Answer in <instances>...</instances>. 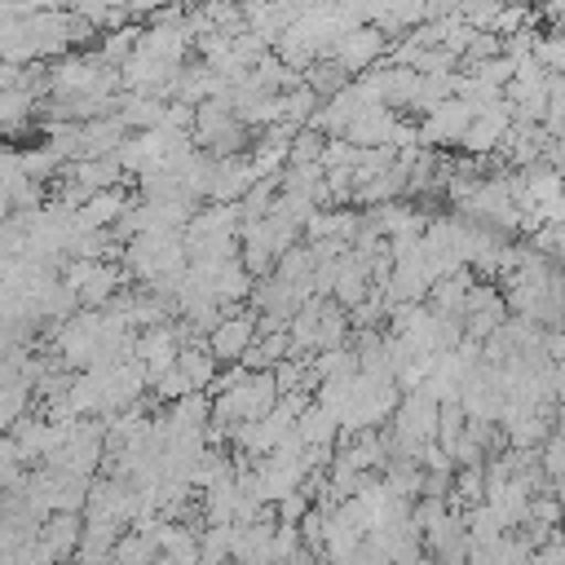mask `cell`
<instances>
[{
	"label": "cell",
	"mask_w": 565,
	"mask_h": 565,
	"mask_svg": "<svg viewBox=\"0 0 565 565\" xmlns=\"http://www.w3.org/2000/svg\"><path fill=\"white\" fill-rule=\"evenodd\" d=\"M177 371L194 384V393H199V388H207V384H216V358H212V349L185 344V349L177 353Z\"/></svg>",
	"instance_id": "cell-6"
},
{
	"label": "cell",
	"mask_w": 565,
	"mask_h": 565,
	"mask_svg": "<svg viewBox=\"0 0 565 565\" xmlns=\"http://www.w3.org/2000/svg\"><path fill=\"white\" fill-rule=\"evenodd\" d=\"M508 119H512V110L503 106V102H490V106H477V119H472V128L463 132V150H472V154H486L490 146H499L503 141V132H508Z\"/></svg>",
	"instance_id": "cell-3"
},
{
	"label": "cell",
	"mask_w": 565,
	"mask_h": 565,
	"mask_svg": "<svg viewBox=\"0 0 565 565\" xmlns=\"http://www.w3.org/2000/svg\"><path fill=\"white\" fill-rule=\"evenodd\" d=\"M335 428H340V419H335L327 406H318V402H309V406L300 411V419H296V437H300L305 450H313V446H331Z\"/></svg>",
	"instance_id": "cell-5"
},
{
	"label": "cell",
	"mask_w": 565,
	"mask_h": 565,
	"mask_svg": "<svg viewBox=\"0 0 565 565\" xmlns=\"http://www.w3.org/2000/svg\"><path fill=\"white\" fill-rule=\"evenodd\" d=\"M472 119H477V106L463 102V97H450V102H441L437 110L424 115V124H419V141H424V146L463 141V132L472 128Z\"/></svg>",
	"instance_id": "cell-1"
},
{
	"label": "cell",
	"mask_w": 565,
	"mask_h": 565,
	"mask_svg": "<svg viewBox=\"0 0 565 565\" xmlns=\"http://www.w3.org/2000/svg\"><path fill=\"white\" fill-rule=\"evenodd\" d=\"M252 340H256V318L252 313H234V318H221V327L207 335V349H212L216 362L221 358H247Z\"/></svg>",
	"instance_id": "cell-4"
},
{
	"label": "cell",
	"mask_w": 565,
	"mask_h": 565,
	"mask_svg": "<svg viewBox=\"0 0 565 565\" xmlns=\"http://www.w3.org/2000/svg\"><path fill=\"white\" fill-rule=\"evenodd\" d=\"M384 53V35L375 31V26H353V31H344L335 44H331V62L349 75V71H366L375 57Z\"/></svg>",
	"instance_id": "cell-2"
},
{
	"label": "cell",
	"mask_w": 565,
	"mask_h": 565,
	"mask_svg": "<svg viewBox=\"0 0 565 565\" xmlns=\"http://www.w3.org/2000/svg\"><path fill=\"white\" fill-rule=\"evenodd\" d=\"M124 278V269H115V265H106V260H97L93 269H88V278H84V287H79V305H88V309H97V305H106L110 296H115V282Z\"/></svg>",
	"instance_id": "cell-7"
}]
</instances>
